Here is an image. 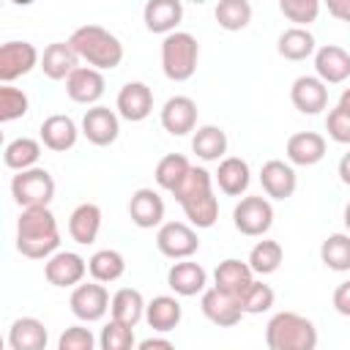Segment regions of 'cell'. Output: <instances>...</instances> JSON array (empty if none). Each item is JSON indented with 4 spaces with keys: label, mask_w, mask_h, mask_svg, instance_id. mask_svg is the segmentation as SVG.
I'll list each match as a JSON object with an SVG mask.
<instances>
[{
    "label": "cell",
    "mask_w": 350,
    "mask_h": 350,
    "mask_svg": "<svg viewBox=\"0 0 350 350\" xmlns=\"http://www.w3.org/2000/svg\"><path fill=\"white\" fill-rule=\"evenodd\" d=\"M276 52H279L284 60L301 63V60H306V57H312V55L317 52V41H314V36L309 33V27L293 25V27H287V30L279 36Z\"/></svg>",
    "instance_id": "cell-31"
},
{
    "label": "cell",
    "mask_w": 350,
    "mask_h": 350,
    "mask_svg": "<svg viewBox=\"0 0 350 350\" xmlns=\"http://www.w3.org/2000/svg\"><path fill=\"white\" fill-rule=\"evenodd\" d=\"M325 131H328V137H331L334 142L350 145V112L336 104V107L328 112V118H325Z\"/></svg>",
    "instance_id": "cell-45"
},
{
    "label": "cell",
    "mask_w": 350,
    "mask_h": 350,
    "mask_svg": "<svg viewBox=\"0 0 350 350\" xmlns=\"http://www.w3.org/2000/svg\"><path fill=\"white\" fill-rule=\"evenodd\" d=\"M200 60V44L186 30H172L161 41V71L170 82H186L194 77Z\"/></svg>",
    "instance_id": "cell-5"
},
{
    "label": "cell",
    "mask_w": 350,
    "mask_h": 350,
    "mask_svg": "<svg viewBox=\"0 0 350 350\" xmlns=\"http://www.w3.org/2000/svg\"><path fill=\"white\" fill-rule=\"evenodd\" d=\"M38 63L41 55L30 41H5L0 46V82H14L30 74Z\"/></svg>",
    "instance_id": "cell-10"
},
{
    "label": "cell",
    "mask_w": 350,
    "mask_h": 350,
    "mask_svg": "<svg viewBox=\"0 0 350 350\" xmlns=\"http://www.w3.org/2000/svg\"><path fill=\"white\" fill-rule=\"evenodd\" d=\"M41 145H44V142H38V139H33V137H16V139H11V142L5 145V150H3L5 167H8V170H16V172L36 167L38 159H41Z\"/></svg>",
    "instance_id": "cell-34"
},
{
    "label": "cell",
    "mask_w": 350,
    "mask_h": 350,
    "mask_svg": "<svg viewBox=\"0 0 350 350\" xmlns=\"http://www.w3.org/2000/svg\"><path fill=\"white\" fill-rule=\"evenodd\" d=\"M260 183H262V191L273 200H287L295 194V186H298V175L293 170L290 161H282V159H271L262 164L260 170Z\"/></svg>",
    "instance_id": "cell-19"
},
{
    "label": "cell",
    "mask_w": 350,
    "mask_h": 350,
    "mask_svg": "<svg viewBox=\"0 0 350 350\" xmlns=\"http://www.w3.org/2000/svg\"><path fill=\"white\" fill-rule=\"evenodd\" d=\"M145 320L156 334H170L183 320V306L175 295H156L145 306Z\"/></svg>",
    "instance_id": "cell-28"
},
{
    "label": "cell",
    "mask_w": 350,
    "mask_h": 350,
    "mask_svg": "<svg viewBox=\"0 0 350 350\" xmlns=\"http://www.w3.org/2000/svg\"><path fill=\"white\" fill-rule=\"evenodd\" d=\"M314 74L325 85H342L350 77V52L336 46V44L317 46V52H314Z\"/></svg>",
    "instance_id": "cell-21"
},
{
    "label": "cell",
    "mask_w": 350,
    "mask_h": 350,
    "mask_svg": "<svg viewBox=\"0 0 350 350\" xmlns=\"http://www.w3.org/2000/svg\"><path fill=\"white\" fill-rule=\"evenodd\" d=\"M282 260H284V249H282L279 241H268V238L257 241L252 246V252H249V265H252V271L257 276H268V273L279 271Z\"/></svg>",
    "instance_id": "cell-38"
},
{
    "label": "cell",
    "mask_w": 350,
    "mask_h": 350,
    "mask_svg": "<svg viewBox=\"0 0 350 350\" xmlns=\"http://www.w3.org/2000/svg\"><path fill=\"white\" fill-rule=\"evenodd\" d=\"M189 3H194V5H202V3H208V0H189Z\"/></svg>",
    "instance_id": "cell-53"
},
{
    "label": "cell",
    "mask_w": 350,
    "mask_h": 350,
    "mask_svg": "<svg viewBox=\"0 0 350 350\" xmlns=\"http://www.w3.org/2000/svg\"><path fill=\"white\" fill-rule=\"evenodd\" d=\"M68 44L74 46V52L79 55V60H85L88 66L98 68V71H112L123 63V44L115 33H109L101 25H82L71 33Z\"/></svg>",
    "instance_id": "cell-3"
},
{
    "label": "cell",
    "mask_w": 350,
    "mask_h": 350,
    "mask_svg": "<svg viewBox=\"0 0 350 350\" xmlns=\"http://www.w3.org/2000/svg\"><path fill=\"white\" fill-rule=\"evenodd\" d=\"M142 19L150 33L167 36V33L178 30V25L183 19V0H148L142 8Z\"/></svg>",
    "instance_id": "cell-25"
},
{
    "label": "cell",
    "mask_w": 350,
    "mask_h": 350,
    "mask_svg": "<svg viewBox=\"0 0 350 350\" xmlns=\"http://www.w3.org/2000/svg\"><path fill=\"white\" fill-rule=\"evenodd\" d=\"M213 180L227 197H241L252 183V170L241 156H224L219 161V170L213 172Z\"/></svg>",
    "instance_id": "cell-27"
},
{
    "label": "cell",
    "mask_w": 350,
    "mask_h": 350,
    "mask_svg": "<svg viewBox=\"0 0 350 350\" xmlns=\"http://www.w3.org/2000/svg\"><path fill=\"white\" fill-rule=\"evenodd\" d=\"M98 230H101V208L96 202H82L71 211L68 216V235L71 241L88 246L98 238Z\"/></svg>",
    "instance_id": "cell-30"
},
{
    "label": "cell",
    "mask_w": 350,
    "mask_h": 350,
    "mask_svg": "<svg viewBox=\"0 0 350 350\" xmlns=\"http://www.w3.org/2000/svg\"><path fill=\"white\" fill-rule=\"evenodd\" d=\"M216 25L227 33H238L252 22V3L249 0H219L213 8Z\"/></svg>",
    "instance_id": "cell-36"
},
{
    "label": "cell",
    "mask_w": 350,
    "mask_h": 350,
    "mask_svg": "<svg viewBox=\"0 0 350 350\" xmlns=\"http://www.w3.org/2000/svg\"><path fill=\"white\" fill-rule=\"evenodd\" d=\"M287 161L295 167H314L325 156V137L317 131H298L284 145Z\"/></svg>",
    "instance_id": "cell-24"
},
{
    "label": "cell",
    "mask_w": 350,
    "mask_h": 350,
    "mask_svg": "<svg viewBox=\"0 0 350 350\" xmlns=\"http://www.w3.org/2000/svg\"><path fill=\"white\" fill-rule=\"evenodd\" d=\"M232 224L241 235L246 238H260L271 230L273 224V205L260 197V194H252V197H243L235 208H232Z\"/></svg>",
    "instance_id": "cell-7"
},
{
    "label": "cell",
    "mask_w": 350,
    "mask_h": 350,
    "mask_svg": "<svg viewBox=\"0 0 350 350\" xmlns=\"http://www.w3.org/2000/svg\"><path fill=\"white\" fill-rule=\"evenodd\" d=\"M252 282H254V271H252L249 260L243 262V260L230 257V260H221L213 271V287H219L221 293H227L232 298H241Z\"/></svg>",
    "instance_id": "cell-22"
},
{
    "label": "cell",
    "mask_w": 350,
    "mask_h": 350,
    "mask_svg": "<svg viewBox=\"0 0 350 350\" xmlns=\"http://www.w3.org/2000/svg\"><path fill=\"white\" fill-rule=\"evenodd\" d=\"M11 197L19 208H36V205H49L55 197V178L44 167H30L19 170L11 178Z\"/></svg>",
    "instance_id": "cell-6"
},
{
    "label": "cell",
    "mask_w": 350,
    "mask_h": 350,
    "mask_svg": "<svg viewBox=\"0 0 350 350\" xmlns=\"http://www.w3.org/2000/svg\"><path fill=\"white\" fill-rule=\"evenodd\" d=\"M336 170H339L342 183H345V186H350V150H347V153L339 159V167H336Z\"/></svg>",
    "instance_id": "cell-49"
},
{
    "label": "cell",
    "mask_w": 350,
    "mask_h": 350,
    "mask_svg": "<svg viewBox=\"0 0 350 350\" xmlns=\"http://www.w3.org/2000/svg\"><path fill=\"white\" fill-rule=\"evenodd\" d=\"M189 170H191V164H189L186 156H180V153H167L164 159H159V164H156V170H153V178H156V183H159L164 191H172V189L186 178Z\"/></svg>",
    "instance_id": "cell-39"
},
{
    "label": "cell",
    "mask_w": 350,
    "mask_h": 350,
    "mask_svg": "<svg viewBox=\"0 0 350 350\" xmlns=\"http://www.w3.org/2000/svg\"><path fill=\"white\" fill-rule=\"evenodd\" d=\"M178 205L183 208L189 224L197 230H208L219 219V200L213 194V175L205 167H191L186 178L172 189Z\"/></svg>",
    "instance_id": "cell-1"
},
{
    "label": "cell",
    "mask_w": 350,
    "mask_h": 350,
    "mask_svg": "<svg viewBox=\"0 0 350 350\" xmlns=\"http://www.w3.org/2000/svg\"><path fill=\"white\" fill-rule=\"evenodd\" d=\"M161 126L172 137H183L197 129V101L189 96H172L161 107Z\"/></svg>",
    "instance_id": "cell-18"
},
{
    "label": "cell",
    "mask_w": 350,
    "mask_h": 350,
    "mask_svg": "<svg viewBox=\"0 0 350 350\" xmlns=\"http://www.w3.org/2000/svg\"><path fill=\"white\" fill-rule=\"evenodd\" d=\"M109 293L104 287V282H79L74 290H71V298H68V306L74 312L77 320L82 323H98L107 312H109Z\"/></svg>",
    "instance_id": "cell-8"
},
{
    "label": "cell",
    "mask_w": 350,
    "mask_h": 350,
    "mask_svg": "<svg viewBox=\"0 0 350 350\" xmlns=\"http://www.w3.org/2000/svg\"><path fill=\"white\" fill-rule=\"evenodd\" d=\"M27 109H30V101H27L25 90L14 88L11 82H3V88H0V120L3 123L19 120L27 115Z\"/></svg>",
    "instance_id": "cell-40"
},
{
    "label": "cell",
    "mask_w": 350,
    "mask_h": 350,
    "mask_svg": "<svg viewBox=\"0 0 350 350\" xmlns=\"http://www.w3.org/2000/svg\"><path fill=\"white\" fill-rule=\"evenodd\" d=\"M227 134L221 126H200L194 129V137H191V150L197 153V159L202 161H221L224 153H227Z\"/></svg>",
    "instance_id": "cell-32"
},
{
    "label": "cell",
    "mask_w": 350,
    "mask_h": 350,
    "mask_svg": "<svg viewBox=\"0 0 350 350\" xmlns=\"http://www.w3.org/2000/svg\"><path fill=\"white\" fill-rule=\"evenodd\" d=\"M129 216L139 230H153L164 224V200L156 189H137L129 200Z\"/></svg>",
    "instance_id": "cell-17"
},
{
    "label": "cell",
    "mask_w": 350,
    "mask_h": 350,
    "mask_svg": "<svg viewBox=\"0 0 350 350\" xmlns=\"http://www.w3.org/2000/svg\"><path fill=\"white\" fill-rule=\"evenodd\" d=\"M98 345H101V350H131L137 345L134 328L120 323V320H115V317H109V323L101 328Z\"/></svg>",
    "instance_id": "cell-42"
},
{
    "label": "cell",
    "mask_w": 350,
    "mask_h": 350,
    "mask_svg": "<svg viewBox=\"0 0 350 350\" xmlns=\"http://www.w3.org/2000/svg\"><path fill=\"white\" fill-rule=\"evenodd\" d=\"M320 260L328 271H350V232H334L320 243Z\"/></svg>",
    "instance_id": "cell-37"
},
{
    "label": "cell",
    "mask_w": 350,
    "mask_h": 350,
    "mask_svg": "<svg viewBox=\"0 0 350 350\" xmlns=\"http://www.w3.org/2000/svg\"><path fill=\"white\" fill-rule=\"evenodd\" d=\"M290 101L304 115H317L328 107V85L314 74H304L290 88Z\"/></svg>",
    "instance_id": "cell-13"
},
{
    "label": "cell",
    "mask_w": 350,
    "mask_h": 350,
    "mask_svg": "<svg viewBox=\"0 0 350 350\" xmlns=\"http://www.w3.org/2000/svg\"><path fill=\"white\" fill-rule=\"evenodd\" d=\"M88 273L96 279V282H118L123 273H126V257L118 252V249H98L90 260H88Z\"/></svg>",
    "instance_id": "cell-35"
},
{
    "label": "cell",
    "mask_w": 350,
    "mask_h": 350,
    "mask_svg": "<svg viewBox=\"0 0 350 350\" xmlns=\"http://www.w3.org/2000/svg\"><path fill=\"white\" fill-rule=\"evenodd\" d=\"M156 347H161V350H170V347H172V339L148 336V339H142V342H139V350H156Z\"/></svg>",
    "instance_id": "cell-48"
},
{
    "label": "cell",
    "mask_w": 350,
    "mask_h": 350,
    "mask_svg": "<svg viewBox=\"0 0 350 350\" xmlns=\"http://www.w3.org/2000/svg\"><path fill=\"white\" fill-rule=\"evenodd\" d=\"M115 109L123 120L129 123H139L153 112V90L145 82H126L118 93Z\"/></svg>",
    "instance_id": "cell-16"
},
{
    "label": "cell",
    "mask_w": 350,
    "mask_h": 350,
    "mask_svg": "<svg viewBox=\"0 0 350 350\" xmlns=\"http://www.w3.org/2000/svg\"><path fill=\"white\" fill-rule=\"evenodd\" d=\"M77 66H79V55L74 52V46L68 41H55V44L44 46L41 63H38V68L44 71V77L46 79H55V82L68 79V74Z\"/></svg>",
    "instance_id": "cell-26"
},
{
    "label": "cell",
    "mask_w": 350,
    "mask_h": 350,
    "mask_svg": "<svg viewBox=\"0 0 350 350\" xmlns=\"http://www.w3.org/2000/svg\"><path fill=\"white\" fill-rule=\"evenodd\" d=\"M156 249L170 260H186L200 249V238L194 224L183 221H164L156 232Z\"/></svg>",
    "instance_id": "cell-9"
},
{
    "label": "cell",
    "mask_w": 350,
    "mask_h": 350,
    "mask_svg": "<svg viewBox=\"0 0 350 350\" xmlns=\"http://www.w3.org/2000/svg\"><path fill=\"white\" fill-rule=\"evenodd\" d=\"M14 3H16V5H30L33 0H14Z\"/></svg>",
    "instance_id": "cell-52"
},
{
    "label": "cell",
    "mask_w": 350,
    "mask_h": 350,
    "mask_svg": "<svg viewBox=\"0 0 350 350\" xmlns=\"http://www.w3.org/2000/svg\"><path fill=\"white\" fill-rule=\"evenodd\" d=\"M46 342H49V334L38 317H16L8 328L11 350H44Z\"/></svg>",
    "instance_id": "cell-29"
},
{
    "label": "cell",
    "mask_w": 350,
    "mask_h": 350,
    "mask_svg": "<svg viewBox=\"0 0 350 350\" xmlns=\"http://www.w3.org/2000/svg\"><path fill=\"white\" fill-rule=\"evenodd\" d=\"M342 221H345V230L350 232V202L345 205V213H342Z\"/></svg>",
    "instance_id": "cell-51"
},
{
    "label": "cell",
    "mask_w": 350,
    "mask_h": 350,
    "mask_svg": "<svg viewBox=\"0 0 350 350\" xmlns=\"http://www.w3.org/2000/svg\"><path fill=\"white\" fill-rule=\"evenodd\" d=\"M339 107H345V109L350 112V88L342 90V96H339Z\"/></svg>",
    "instance_id": "cell-50"
},
{
    "label": "cell",
    "mask_w": 350,
    "mask_h": 350,
    "mask_svg": "<svg viewBox=\"0 0 350 350\" xmlns=\"http://www.w3.org/2000/svg\"><path fill=\"white\" fill-rule=\"evenodd\" d=\"M79 131H82V129H77L74 118H68V115H49V118L41 123V129H38L44 148H49V150H55V153L71 150V148L77 145V139H79Z\"/></svg>",
    "instance_id": "cell-23"
},
{
    "label": "cell",
    "mask_w": 350,
    "mask_h": 350,
    "mask_svg": "<svg viewBox=\"0 0 350 350\" xmlns=\"http://www.w3.org/2000/svg\"><path fill=\"white\" fill-rule=\"evenodd\" d=\"M167 284L175 295H183V298H191V295H200L208 284V271L200 265V262H191L189 257L186 260H178L170 265L167 271Z\"/></svg>",
    "instance_id": "cell-20"
},
{
    "label": "cell",
    "mask_w": 350,
    "mask_h": 350,
    "mask_svg": "<svg viewBox=\"0 0 350 350\" xmlns=\"http://www.w3.org/2000/svg\"><path fill=\"white\" fill-rule=\"evenodd\" d=\"M104 88H107L104 74L98 68H93V66H77L66 79L68 98L77 101V104H88V107L96 104L104 96Z\"/></svg>",
    "instance_id": "cell-15"
},
{
    "label": "cell",
    "mask_w": 350,
    "mask_h": 350,
    "mask_svg": "<svg viewBox=\"0 0 350 350\" xmlns=\"http://www.w3.org/2000/svg\"><path fill=\"white\" fill-rule=\"evenodd\" d=\"M200 306H202V314H205L213 325H219V328H232V325H238L241 317H243V309H241L238 298L221 293L219 287L202 290Z\"/></svg>",
    "instance_id": "cell-14"
},
{
    "label": "cell",
    "mask_w": 350,
    "mask_h": 350,
    "mask_svg": "<svg viewBox=\"0 0 350 350\" xmlns=\"http://www.w3.org/2000/svg\"><path fill=\"white\" fill-rule=\"evenodd\" d=\"M93 347H96V336L85 325H68L57 339V350H93Z\"/></svg>",
    "instance_id": "cell-44"
},
{
    "label": "cell",
    "mask_w": 350,
    "mask_h": 350,
    "mask_svg": "<svg viewBox=\"0 0 350 350\" xmlns=\"http://www.w3.org/2000/svg\"><path fill=\"white\" fill-rule=\"evenodd\" d=\"M57 246L60 230L49 205L22 208V216L16 221V252L27 260H46L57 252Z\"/></svg>",
    "instance_id": "cell-2"
},
{
    "label": "cell",
    "mask_w": 350,
    "mask_h": 350,
    "mask_svg": "<svg viewBox=\"0 0 350 350\" xmlns=\"http://www.w3.org/2000/svg\"><path fill=\"white\" fill-rule=\"evenodd\" d=\"M320 5H323V0H279V11L284 14V19L295 22L301 27H309L317 19Z\"/></svg>",
    "instance_id": "cell-43"
},
{
    "label": "cell",
    "mask_w": 350,
    "mask_h": 350,
    "mask_svg": "<svg viewBox=\"0 0 350 350\" xmlns=\"http://www.w3.org/2000/svg\"><path fill=\"white\" fill-rule=\"evenodd\" d=\"M273 301H276V295H273L271 284L257 282V279H254V282L243 290V295L238 298L243 314H262V312H268V309L273 306Z\"/></svg>",
    "instance_id": "cell-41"
},
{
    "label": "cell",
    "mask_w": 350,
    "mask_h": 350,
    "mask_svg": "<svg viewBox=\"0 0 350 350\" xmlns=\"http://www.w3.org/2000/svg\"><path fill=\"white\" fill-rule=\"evenodd\" d=\"M120 134V115L109 107H101V104H93L85 115H82V137L90 142V145H98V148H107L118 139Z\"/></svg>",
    "instance_id": "cell-11"
},
{
    "label": "cell",
    "mask_w": 350,
    "mask_h": 350,
    "mask_svg": "<svg viewBox=\"0 0 350 350\" xmlns=\"http://www.w3.org/2000/svg\"><path fill=\"white\" fill-rule=\"evenodd\" d=\"M88 273V260L77 252H55L44 260V276L52 287H77Z\"/></svg>",
    "instance_id": "cell-12"
},
{
    "label": "cell",
    "mask_w": 350,
    "mask_h": 350,
    "mask_svg": "<svg viewBox=\"0 0 350 350\" xmlns=\"http://www.w3.org/2000/svg\"><path fill=\"white\" fill-rule=\"evenodd\" d=\"M331 301H334V309H336L342 317H350V279L342 282V284H336Z\"/></svg>",
    "instance_id": "cell-46"
},
{
    "label": "cell",
    "mask_w": 350,
    "mask_h": 350,
    "mask_svg": "<svg viewBox=\"0 0 350 350\" xmlns=\"http://www.w3.org/2000/svg\"><path fill=\"white\" fill-rule=\"evenodd\" d=\"M145 306L148 304H145V298H142V293L137 287H120L109 301V317H115V320H120V323L134 328L145 317Z\"/></svg>",
    "instance_id": "cell-33"
},
{
    "label": "cell",
    "mask_w": 350,
    "mask_h": 350,
    "mask_svg": "<svg viewBox=\"0 0 350 350\" xmlns=\"http://www.w3.org/2000/svg\"><path fill=\"white\" fill-rule=\"evenodd\" d=\"M268 350H314L317 328L298 312H276L265 325Z\"/></svg>",
    "instance_id": "cell-4"
},
{
    "label": "cell",
    "mask_w": 350,
    "mask_h": 350,
    "mask_svg": "<svg viewBox=\"0 0 350 350\" xmlns=\"http://www.w3.org/2000/svg\"><path fill=\"white\" fill-rule=\"evenodd\" d=\"M323 3H325L328 14H331L334 19H339V22H347V25H350V0H323Z\"/></svg>",
    "instance_id": "cell-47"
}]
</instances>
